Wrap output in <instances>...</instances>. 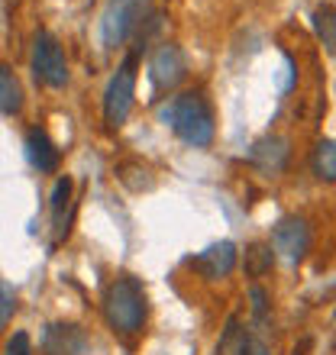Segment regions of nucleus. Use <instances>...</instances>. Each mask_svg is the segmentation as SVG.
Listing matches in <instances>:
<instances>
[{"label": "nucleus", "instance_id": "obj_17", "mask_svg": "<svg viewBox=\"0 0 336 355\" xmlns=\"http://www.w3.org/2000/svg\"><path fill=\"white\" fill-rule=\"evenodd\" d=\"M314 33H317L327 52H336V7L324 3V7L314 10Z\"/></svg>", "mask_w": 336, "mask_h": 355}, {"label": "nucleus", "instance_id": "obj_11", "mask_svg": "<svg viewBox=\"0 0 336 355\" xmlns=\"http://www.w3.org/2000/svg\"><path fill=\"white\" fill-rule=\"evenodd\" d=\"M252 162L259 165L262 171H281L285 168V162H288V139H281V136H265L252 146Z\"/></svg>", "mask_w": 336, "mask_h": 355}, {"label": "nucleus", "instance_id": "obj_19", "mask_svg": "<svg viewBox=\"0 0 336 355\" xmlns=\"http://www.w3.org/2000/svg\"><path fill=\"white\" fill-rule=\"evenodd\" d=\"M13 313H17V294H13V291L0 281V329L7 327Z\"/></svg>", "mask_w": 336, "mask_h": 355}, {"label": "nucleus", "instance_id": "obj_7", "mask_svg": "<svg viewBox=\"0 0 336 355\" xmlns=\"http://www.w3.org/2000/svg\"><path fill=\"white\" fill-rule=\"evenodd\" d=\"M185 75H187V62L181 55V49L175 42H162L149 58V78L156 91H175Z\"/></svg>", "mask_w": 336, "mask_h": 355}, {"label": "nucleus", "instance_id": "obj_6", "mask_svg": "<svg viewBox=\"0 0 336 355\" xmlns=\"http://www.w3.org/2000/svg\"><path fill=\"white\" fill-rule=\"evenodd\" d=\"M269 245L281 262H288V265L304 262V255H308V249H310L308 220H304V216H285V220H278Z\"/></svg>", "mask_w": 336, "mask_h": 355}, {"label": "nucleus", "instance_id": "obj_22", "mask_svg": "<svg viewBox=\"0 0 336 355\" xmlns=\"http://www.w3.org/2000/svg\"><path fill=\"white\" fill-rule=\"evenodd\" d=\"M249 355H269V352H265V346H262V343H252V346H249Z\"/></svg>", "mask_w": 336, "mask_h": 355}, {"label": "nucleus", "instance_id": "obj_4", "mask_svg": "<svg viewBox=\"0 0 336 355\" xmlns=\"http://www.w3.org/2000/svg\"><path fill=\"white\" fill-rule=\"evenodd\" d=\"M149 13V0H110L101 17V39L107 49L123 46L140 29L142 17Z\"/></svg>", "mask_w": 336, "mask_h": 355}, {"label": "nucleus", "instance_id": "obj_3", "mask_svg": "<svg viewBox=\"0 0 336 355\" xmlns=\"http://www.w3.org/2000/svg\"><path fill=\"white\" fill-rule=\"evenodd\" d=\"M136 68H140V58L130 55L120 68H117V75L110 78V85L103 91V123H107L110 130H120L133 110V97H136Z\"/></svg>", "mask_w": 336, "mask_h": 355}, {"label": "nucleus", "instance_id": "obj_9", "mask_svg": "<svg viewBox=\"0 0 336 355\" xmlns=\"http://www.w3.org/2000/svg\"><path fill=\"white\" fill-rule=\"evenodd\" d=\"M191 268H197L207 281L226 278V275L236 268V245L230 243V239L214 243L210 249H204V252L197 255V259H191Z\"/></svg>", "mask_w": 336, "mask_h": 355}, {"label": "nucleus", "instance_id": "obj_20", "mask_svg": "<svg viewBox=\"0 0 336 355\" xmlns=\"http://www.w3.org/2000/svg\"><path fill=\"white\" fill-rule=\"evenodd\" d=\"M3 355H33V343H29V333H13L3 346Z\"/></svg>", "mask_w": 336, "mask_h": 355}, {"label": "nucleus", "instance_id": "obj_8", "mask_svg": "<svg viewBox=\"0 0 336 355\" xmlns=\"http://www.w3.org/2000/svg\"><path fill=\"white\" fill-rule=\"evenodd\" d=\"M46 355H91V343L87 333L75 323H52L42 339Z\"/></svg>", "mask_w": 336, "mask_h": 355}, {"label": "nucleus", "instance_id": "obj_21", "mask_svg": "<svg viewBox=\"0 0 336 355\" xmlns=\"http://www.w3.org/2000/svg\"><path fill=\"white\" fill-rule=\"evenodd\" d=\"M249 300H252V317L265 320V313H269V294H265L259 284H252V288H249Z\"/></svg>", "mask_w": 336, "mask_h": 355}, {"label": "nucleus", "instance_id": "obj_23", "mask_svg": "<svg viewBox=\"0 0 336 355\" xmlns=\"http://www.w3.org/2000/svg\"><path fill=\"white\" fill-rule=\"evenodd\" d=\"M310 349V339H304V343H301V346H294V355H304Z\"/></svg>", "mask_w": 336, "mask_h": 355}, {"label": "nucleus", "instance_id": "obj_18", "mask_svg": "<svg viewBox=\"0 0 336 355\" xmlns=\"http://www.w3.org/2000/svg\"><path fill=\"white\" fill-rule=\"evenodd\" d=\"M271 265H275V252H271L269 243H252L249 249H246V275H249V278L269 275Z\"/></svg>", "mask_w": 336, "mask_h": 355}, {"label": "nucleus", "instance_id": "obj_5", "mask_svg": "<svg viewBox=\"0 0 336 355\" xmlns=\"http://www.w3.org/2000/svg\"><path fill=\"white\" fill-rule=\"evenodd\" d=\"M33 75L46 87H65L68 85V62L65 49L52 33L39 29L33 39Z\"/></svg>", "mask_w": 336, "mask_h": 355}, {"label": "nucleus", "instance_id": "obj_16", "mask_svg": "<svg viewBox=\"0 0 336 355\" xmlns=\"http://www.w3.org/2000/svg\"><path fill=\"white\" fill-rule=\"evenodd\" d=\"M314 175L327 184H336V139H324L314 149Z\"/></svg>", "mask_w": 336, "mask_h": 355}, {"label": "nucleus", "instance_id": "obj_10", "mask_svg": "<svg viewBox=\"0 0 336 355\" xmlns=\"http://www.w3.org/2000/svg\"><path fill=\"white\" fill-rule=\"evenodd\" d=\"M26 159L29 165L36 171H42V175H49V171H56L58 168V149H56V142L49 139V132L46 130H29L26 132Z\"/></svg>", "mask_w": 336, "mask_h": 355}, {"label": "nucleus", "instance_id": "obj_12", "mask_svg": "<svg viewBox=\"0 0 336 355\" xmlns=\"http://www.w3.org/2000/svg\"><path fill=\"white\" fill-rule=\"evenodd\" d=\"M72 178H58L56 187H52V223H56V239H65L68 236V216H72Z\"/></svg>", "mask_w": 336, "mask_h": 355}, {"label": "nucleus", "instance_id": "obj_1", "mask_svg": "<svg viewBox=\"0 0 336 355\" xmlns=\"http://www.w3.org/2000/svg\"><path fill=\"white\" fill-rule=\"evenodd\" d=\"M103 317L123 336L140 333L146 327V317H149V300H146L142 281L133 278V275L113 278L103 291Z\"/></svg>", "mask_w": 336, "mask_h": 355}, {"label": "nucleus", "instance_id": "obj_14", "mask_svg": "<svg viewBox=\"0 0 336 355\" xmlns=\"http://www.w3.org/2000/svg\"><path fill=\"white\" fill-rule=\"evenodd\" d=\"M249 346H252V339L243 329V323H240L236 317H230L226 320L224 336H220V343H217V355H249Z\"/></svg>", "mask_w": 336, "mask_h": 355}, {"label": "nucleus", "instance_id": "obj_15", "mask_svg": "<svg viewBox=\"0 0 336 355\" xmlns=\"http://www.w3.org/2000/svg\"><path fill=\"white\" fill-rule=\"evenodd\" d=\"M117 178H120L130 191H152V184H156L149 165H142V162H136V159L120 162V165H117Z\"/></svg>", "mask_w": 336, "mask_h": 355}, {"label": "nucleus", "instance_id": "obj_13", "mask_svg": "<svg viewBox=\"0 0 336 355\" xmlns=\"http://www.w3.org/2000/svg\"><path fill=\"white\" fill-rule=\"evenodd\" d=\"M23 110V85L7 65H0V113L17 116Z\"/></svg>", "mask_w": 336, "mask_h": 355}, {"label": "nucleus", "instance_id": "obj_2", "mask_svg": "<svg viewBox=\"0 0 336 355\" xmlns=\"http://www.w3.org/2000/svg\"><path fill=\"white\" fill-rule=\"evenodd\" d=\"M159 116L194 149H204L214 142V110L201 94H178L162 107Z\"/></svg>", "mask_w": 336, "mask_h": 355}]
</instances>
